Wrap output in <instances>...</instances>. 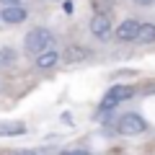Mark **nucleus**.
<instances>
[{"label": "nucleus", "mask_w": 155, "mask_h": 155, "mask_svg": "<svg viewBox=\"0 0 155 155\" xmlns=\"http://www.w3.org/2000/svg\"><path fill=\"white\" fill-rule=\"evenodd\" d=\"M54 47V34L49 31V28H31V31L23 36V49L28 52V54H41V52L52 49Z\"/></svg>", "instance_id": "nucleus-1"}, {"label": "nucleus", "mask_w": 155, "mask_h": 155, "mask_svg": "<svg viewBox=\"0 0 155 155\" xmlns=\"http://www.w3.org/2000/svg\"><path fill=\"white\" fill-rule=\"evenodd\" d=\"M132 96H134V88H132V85H111L109 93H106L104 101H101L98 111H111V109H116V106L122 104V101H129Z\"/></svg>", "instance_id": "nucleus-2"}, {"label": "nucleus", "mask_w": 155, "mask_h": 155, "mask_svg": "<svg viewBox=\"0 0 155 155\" xmlns=\"http://www.w3.org/2000/svg\"><path fill=\"white\" fill-rule=\"evenodd\" d=\"M147 129V122H145L140 114H124L119 116V122H116V132L124 134V137H137Z\"/></svg>", "instance_id": "nucleus-3"}, {"label": "nucleus", "mask_w": 155, "mask_h": 155, "mask_svg": "<svg viewBox=\"0 0 155 155\" xmlns=\"http://www.w3.org/2000/svg\"><path fill=\"white\" fill-rule=\"evenodd\" d=\"M140 26H142V23H140L137 18H124V21L114 28V36L119 39V41H137Z\"/></svg>", "instance_id": "nucleus-4"}, {"label": "nucleus", "mask_w": 155, "mask_h": 155, "mask_svg": "<svg viewBox=\"0 0 155 155\" xmlns=\"http://www.w3.org/2000/svg\"><path fill=\"white\" fill-rule=\"evenodd\" d=\"M111 13H96L93 18H91V34H93L96 39H109L111 36Z\"/></svg>", "instance_id": "nucleus-5"}, {"label": "nucleus", "mask_w": 155, "mask_h": 155, "mask_svg": "<svg viewBox=\"0 0 155 155\" xmlns=\"http://www.w3.org/2000/svg\"><path fill=\"white\" fill-rule=\"evenodd\" d=\"M91 54H93V52H91L88 47H83V44H70L65 52H62V60H65L67 65H75V62H83V60H88Z\"/></svg>", "instance_id": "nucleus-6"}, {"label": "nucleus", "mask_w": 155, "mask_h": 155, "mask_svg": "<svg viewBox=\"0 0 155 155\" xmlns=\"http://www.w3.org/2000/svg\"><path fill=\"white\" fill-rule=\"evenodd\" d=\"M26 8L23 5H8V8H3V13H0V18L8 23V26H16V23H23L26 21Z\"/></svg>", "instance_id": "nucleus-7"}, {"label": "nucleus", "mask_w": 155, "mask_h": 155, "mask_svg": "<svg viewBox=\"0 0 155 155\" xmlns=\"http://www.w3.org/2000/svg\"><path fill=\"white\" fill-rule=\"evenodd\" d=\"M60 60H62V54H57L54 47H52V49H47V52H41V54H36V67H39V70H49V67H54Z\"/></svg>", "instance_id": "nucleus-8"}, {"label": "nucleus", "mask_w": 155, "mask_h": 155, "mask_svg": "<svg viewBox=\"0 0 155 155\" xmlns=\"http://www.w3.org/2000/svg\"><path fill=\"white\" fill-rule=\"evenodd\" d=\"M26 132L23 122H0V137H18Z\"/></svg>", "instance_id": "nucleus-9"}, {"label": "nucleus", "mask_w": 155, "mask_h": 155, "mask_svg": "<svg viewBox=\"0 0 155 155\" xmlns=\"http://www.w3.org/2000/svg\"><path fill=\"white\" fill-rule=\"evenodd\" d=\"M137 41H140V44H153V41H155V23L153 21H145L142 26H140Z\"/></svg>", "instance_id": "nucleus-10"}, {"label": "nucleus", "mask_w": 155, "mask_h": 155, "mask_svg": "<svg viewBox=\"0 0 155 155\" xmlns=\"http://www.w3.org/2000/svg\"><path fill=\"white\" fill-rule=\"evenodd\" d=\"M13 60H16V52L13 49H8V47L0 49V62H13Z\"/></svg>", "instance_id": "nucleus-11"}, {"label": "nucleus", "mask_w": 155, "mask_h": 155, "mask_svg": "<svg viewBox=\"0 0 155 155\" xmlns=\"http://www.w3.org/2000/svg\"><path fill=\"white\" fill-rule=\"evenodd\" d=\"M23 155H49V150H44V147H31V150H21Z\"/></svg>", "instance_id": "nucleus-12"}, {"label": "nucleus", "mask_w": 155, "mask_h": 155, "mask_svg": "<svg viewBox=\"0 0 155 155\" xmlns=\"http://www.w3.org/2000/svg\"><path fill=\"white\" fill-rule=\"evenodd\" d=\"M60 155H91L88 150H83V147H72V150H62Z\"/></svg>", "instance_id": "nucleus-13"}, {"label": "nucleus", "mask_w": 155, "mask_h": 155, "mask_svg": "<svg viewBox=\"0 0 155 155\" xmlns=\"http://www.w3.org/2000/svg\"><path fill=\"white\" fill-rule=\"evenodd\" d=\"M132 3H134V5H140V8H150L155 0H132Z\"/></svg>", "instance_id": "nucleus-14"}, {"label": "nucleus", "mask_w": 155, "mask_h": 155, "mask_svg": "<svg viewBox=\"0 0 155 155\" xmlns=\"http://www.w3.org/2000/svg\"><path fill=\"white\" fill-rule=\"evenodd\" d=\"M0 3H3L5 8H8V5H21V0H0Z\"/></svg>", "instance_id": "nucleus-15"}, {"label": "nucleus", "mask_w": 155, "mask_h": 155, "mask_svg": "<svg viewBox=\"0 0 155 155\" xmlns=\"http://www.w3.org/2000/svg\"><path fill=\"white\" fill-rule=\"evenodd\" d=\"M5 155H23V153H21V150H8Z\"/></svg>", "instance_id": "nucleus-16"}]
</instances>
